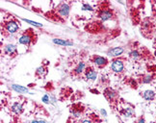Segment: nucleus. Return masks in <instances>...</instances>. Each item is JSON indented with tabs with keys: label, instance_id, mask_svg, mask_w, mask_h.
Instances as JSON below:
<instances>
[{
	"label": "nucleus",
	"instance_id": "nucleus-4",
	"mask_svg": "<svg viewBox=\"0 0 156 123\" xmlns=\"http://www.w3.org/2000/svg\"><path fill=\"white\" fill-rule=\"evenodd\" d=\"M91 61L97 66L99 68H102V67H105L107 64H108V60L104 57H101V56H98V55H94L92 58H91Z\"/></svg>",
	"mask_w": 156,
	"mask_h": 123
},
{
	"label": "nucleus",
	"instance_id": "nucleus-16",
	"mask_svg": "<svg viewBox=\"0 0 156 123\" xmlns=\"http://www.w3.org/2000/svg\"><path fill=\"white\" fill-rule=\"evenodd\" d=\"M142 95H143V98L145 99V100L151 101V100H153V99L155 98V92L153 91L147 90V91H144Z\"/></svg>",
	"mask_w": 156,
	"mask_h": 123
},
{
	"label": "nucleus",
	"instance_id": "nucleus-11",
	"mask_svg": "<svg viewBox=\"0 0 156 123\" xmlns=\"http://www.w3.org/2000/svg\"><path fill=\"white\" fill-rule=\"evenodd\" d=\"M4 53L6 55H9V56H12V55H16L17 53V48L15 44H7L4 47Z\"/></svg>",
	"mask_w": 156,
	"mask_h": 123
},
{
	"label": "nucleus",
	"instance_id": "nucleus-14",
	"mask_svg": "<svg viewBox=\"0 0 156 123\" xmlns=\"http://www.w3.org/2000/svg\"><path fill=\"white\" fill-rule=\"evenodd\" d=\"M124 52V49L122 47H114L108 51V55L111 57H119L121 56Z\"/></svg>",
	"mask_w": 156,
	"mask_h": 123
},
{
	"label": "nucleus",
	"instance_id": "nucleus-23",
	"mask_svg": "<svg viewBox=\"0 0 156 123\" xmlns=\"http://www.w3.org/2000/svg\"><path fill=\"white\" fill-rule=\"evenodd\" d=\"M24 21H26L27 23H30V24H33L35 26H38V27H41L43 26V24H41V23H38V22H35V21H31V20H28V19H23Z\"/></svg>",
	"mask_w": 156,
	"mask_h": 123
},
{
	"label": "nucleus",
	"instance_id": "nucleus-29",
	"mask_svg": "<svg viewBox=\"0 0 156 123\" xmlns=\"http://www.w3.org/2000/svg\"><path fill=\"white\" fill-rule=\"evenodd\" d=\"M68 123H69V121H68Z\"/></svg>",
	"mask_w": 156,
	"mask_h": 123
},
{
	"label": "nucleus",
	"instance_id": "nucleus-6",
	"mask_svg": "<svg viewBox=\"0 0 156 123\" xmlns=\"http://www.w3.org/2000/svg\"><path fill=\"white\" fill-rule=\"evenodd\" d=\"M111 67H112V70L115 73H119L121 74L123 72L124 70V63L122 60H119V59H116L112 62V64H111Z\"/></svg>",
	"mask_w": 156,
	"mask_h": 123
},
{
	"label": "nucleus",
	"instance_id": "nucleus-5",
	"mask_svg": "<svg viewBox=\"0 0 156 123\" xmlns=\"http://www.w3.org/2000/svg\"><path fill=\"white\" fill-rule=\"evenodd\" d=\"M56 9H57L58 15L61 17H68L69 16V11H70V7H69V4H67V3H61Z\"/></svg>",
	"mask_w": 156,
	"mask_h": 123
},
{
	"label": "nucleus",
	"instance_id": "nucleus-8",
	"mask_svg": "<svg viewBox=\"0 0 156 123\" xmlns=\"http://www.w3.org/2000/svg\"><path fill=\"white\" fill-rule=\"evenodd\" d=\"M98 16L100 17V19L102 21H107L113 19L114 13L111 9H103V10H100Z\"/></svg>",
	"mask_w": 156,
	"mask_h": 123
},
{
	"label": "nucleus",
	"instance_id": "nucleus-12",
	"mask_svg": "<svg viewBox=\"0 0 156 123\" xmlns=\"http://www.w3.org/2000/svg\"><path fill=\"white\" fill-rule=\"evenodd\" d=\"M11 110L15 114L20 115L23 112V106H22V104L20 103V102H15L13 105H12Z\"/></svg>",
	"mask_w": 156,
	"mask_h": 123
},
{
	"label": "nucleus",
	"instance_id": "nucleus-7",
	"mask_svg": "<svg viewBox=\"0 0 156 123\" xmlns=\"http://www.w3.org/2000/svg\"><path fill=\"white\" fill-rule=\"evenodd\" d=\"M103 94L110 103L111 102H116L115 100L118 98V92L115 90L111 89V87H107V89H105L104 91H103Z\"/></svg>",
	"mask_w": 156,
	"mask_h": 123
},
{
	"label": "nucleus",
	"instance_id": "nucleus-22",
	"mask_svg": "<svg viewBox=\"0 0 156 123\" xmlns=\"http://www.w3.org/2000/svg\"><path fill=\"white\" fill-rule=\"evenodd\" d=\"M82 10H84V11H91V12L94 11V9H93L92 6H90V5H88V4H83V6H82Z\"/></svg>",
	"mask_w": 156,
	"mask_h": 123
},
{
	"label": "nucleus",
	"instance_id": "nucleus-2",
	"mask_svg": "<svg viewBox=\"0 0 156 123\" xmlns=\"http://www.w3.org/2000/svg\"><path fill=\"white\" fill-rule=\"evenodd\" d=\"M4 27H5V30L7 31L9 34H15V33H16L17 31H19V29H20L19 23H17L14 19L5 22L4 23Z\"/></svg>",
	"mask_w": 156,
	"mask_h": 123
},
{
	"label": "nucleus",
	"instance_id": "nucleus-21",
	"mask_svg": "<svg viewBox=\"0 0 156 123\" xmlns=\"http://www.w3.org/2000/svg\"><path fill=\"white\" fill-rule=\"evenodd\" d=\"M128 85L132 87V89H134V90H136L137 87H138V84H137L136 80H134V79H129Z\"/></svg>",
	"mask_w": 156,
	"mask_h": 123
},
{
	"label": "nucleus",
	"instance_id": "nucleus-27",
	"mask_svg": "<svg viewBox=\"0 0 156 123\" xmlns=\"http://www.w3.org/2000/svg\"><path fill=\"white\" fill-rule=\"evenodd\" d=\"M81 123H93V121L89 120V119H85V120H82Z\"/></svg>",
	"mask_w": 156,
	"mask_h": 123
},
{
	"label": "nucleus",
	"instance_id": "nucleus-19",
	"mask_svg": "<svg viewBox=\"0 0 156 123\" xmlns=\"http://www.w3.org/2000/svg\"><path fill=\"white\" fill-rule=\"evenodd\" d=\"M153 80V76L151 74H147V75H144L143 77L141 78V83L143 84H149L151 83Z\"/></svg>",
	"mask_w": 156,
	"mask_h": 123
},
{
	"label": "nucleus",
	"instance_id": "nucleus-25",
	"mask_svg": "<svg viewBox=\"0 0 156 123\" xmlns=\"http://www.w3.org/2000/svg\"><path fill=\"white\" fill-rule=\"evenodd\" d=\"M136 123H147V122H146L145 118H142V116H141V118H140L139 119L137 120V122H136Z\"/></svg>",
	"mask_w": 156,
	"mask_h": 123
},
{
	"label": "nucleus",
	"instance_id": "nucleus-24",
	"mask_svg": "<svg viewBox=\"0 0 156 123\" xmlns=\"http://www.w3.org/2000/svg\"><path fill=\"white\" fill-rule=\"evenodd\" d=\"M41 101H43L44 103H46V104H48L49 102H50V98H49V96L47 95V94H45L44 97H43V99H41Z\"/></svg>",
	"mask_w": 156,
	"mask_h": 123
},
{
	"label": "nucleus",
	"instance_id": "nucleus-28",
	"mask_svg": "<svg viewBox=\"0 0 156 123\" xmlns=\"http://www.w3.org/2000/svg\"><path fill=\"white\" fill-rule=\"evenodd\" d=\"M101 113H102V114H103L104 115H106V112H105L104 110H101Z\"/></svg>",
	"mask_w": 156,
	"mask_h": 123
},
{
	"label": "nucleus",
	"instance_id": "nucleus-13",
	"mask_svg": "<svg viewBox=\"0 0 156 123\" xmlns=\"http://www.w3.org/2000/svg\"><path fill=\"white\" fill-rule=\"evenodd\" d=\"M86 69V64L84 62H80L79 63L77 64V67L73 70V72H71V74L73 75H80L81 73H83L84 71H85Z\"/></svg>",
	"mask_w": 156,
	"mask_h": 123
},
{
	"label": "nucleus",
	"instance_id": "nucleus-17",
	"mask_svg": "<svg viewBox=\"0 0 156 123\" xmlns=\"http://www.w3.org/2000/svg\"><path fill=\"white\" fill-rule=\"evenodd\" d=\"M12 89H13L15 91L19 92V93H27L29 91V90L25 87H22L20 85H12Z\"/></svg>",
	"mask_w": 156,
	"mask_h": 123
},
{
	"label": "nucleus",
	"instance_id": "nucleus-3",
	"mask_svg": "<svg viewBox=\"0 0 156 123\" xmlns=\"http://www.w3.org/2000/svg\"><path fill=\"white\" fill-rule=\"evenodd\" d=\"M70 115L73 118H80L81 115L84 112V107H82L80 104H74L70 108Z\"/></svg>",
	"mask_w": 156,
	"mask_h": 123
},
{
	"label": "nucleus",
	"instance_id": "nucleus-18",
	"mask_svg": "<svg viewBox=\"0 0 156 123\" xmlns=\"http://www.w3.org/2000/svg\"><path fill=\"white\" fill-rule=\"evenodd\" d=\"M129 57L131 58L132 60L138 61V60H140L142 58V54L138 50H132V51H130V53H129Z\"/></svg>",
	"mask_w": 156,
	"mask_h": 123
},
{
	"label": "nucleus",
	"instance_id": "nucleus-9",
	"mask_svg": "<svg viewBox=\"0 0 156 123\" xmlns=\"http://www.w3.org/2000/svg\"><path fill=\"white\" fill-rule=\"evenodd\" d=\"M84 73H85V77H86L87 80L95 81V79L98 78V72L95 71V70L93 67H86Z\"/></svg>",
	"mask_w": 156,
	"mask_h": 123
},
{
	"label": "nucleus",
	"instance_id": "nucleus-10",
	"mask_svg": "<svg viewBox=\"0 0 156 123\" xmlns=\"http://www.w3.org/2000/svg\"><path fill=\"white\" fill-rule=\"evenodd\" d=\"M47 73H48V69H47V67L44 66H41V67H39L37 69H36L35 75H36V77L41 79V78L45 77V76L47 75Z\"/></svg>",
	"mask_w": 156,
	"mask_h": 123
},
{
	"label": "nucleus",
	"instance_id": "nucleus-20",
	"mask_svg": "<svg viewBox=\"0 0 156 123\" xmlns=\"http://www.w3.org/2000/svg\"><path fill=\"white\" fill-rule=\"evenodd\" d=\"M53 43L55 44H58V45H63V46H66V45H71L70 42H68V40H65V39H53Z\"/></svg>",
	"mask_w": 156,
	"mask_h": 123
},
{
	"label": "nucleus",
	"instance_id": "nucleus-1",
	"mask_svg": "<svg viewBox=\"0 0 156 123\" xmlns=\"http://www.w3.org/2000/svg\"><path fill=\"white\" fill-rule=\"evenodd\" d=\"M32 30L31 29H28L27 31H25L24 33L22 34V36L19 39V43L22 45L25 46H29L31 43H35L36 39L37 37L34 36V33H30Z\"/></svg>",
	"mask_w": 156,
	"mask_h": 123
},
{
	"label": "nucleus",
	"instance_id": "nucleus-15",
	"mask_svg": "<svg viewBox=\"0 0 156 123\" xmlns=\"http://www.w3.org/2000/svg\"><path fill=\"white\" fill-rule=\"evenodd\" d=\"M121 114L125 116V118H133V116L135 115V111L133 110V108H124L121 111Z\"/></svg>",
	"mask_w": 156,
	"mask_h": 123
},
{
	"label": "nucleus",
	"instance_id": "nucleus-26",
	"mask_svg": "<svg viewBox=\"0 0 156 123\" xmlns=\"http://www.w3.org/2000/svg\"><path fill=\"white\" fill-rule=\"evenodd\" d=\"M31 123H46L44 120H33Z\"/></svg>",
	"mask_w": 156,
	"mask_h": 123
}]
</instances>
